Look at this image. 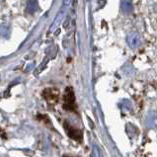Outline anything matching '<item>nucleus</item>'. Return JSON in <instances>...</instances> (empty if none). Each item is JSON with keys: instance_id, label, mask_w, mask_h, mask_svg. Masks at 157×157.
I'll use <instances>...</instances> for the list:
<instances>
[{"instance_id": "obj_1", "label": "nucleus", "mask_w": 157, "mask_h": 157, "mask_svg": "<svg viewBox=\"0 0 157 157\" xmlns=\"http://www.w3.org/2000/svg\"><path fill=\"white\" fill-rule=\"evenodd\" d=\"M63 109L68 112H76V102L73 89L71 87H67L65 89V92L63 94Z\"/></svg>"}, {"instance_id": "obj_2", "label": "nucleus", "mask_w": 157, "mask_h": 157, "mask_svg": "<svg viewBox=\"0 0 157 157\" xmlns=\"http://www.w3.org/2000/svg\"><path fill=\"white\" fill-rule=\"evenodd\" d=\"M43 97L50 105H56L59 101V91L56 88H46L43 91Z\"/></svg>"}, {"instance_id": "obj_3", "label": "nucleus", "mask_w": 157, "mask_h": 157, "mask_svg": "<svg viewBox=\"0 0 157 157\" xmlns=\"http://www.w3.org/2000/svg\"><path fill=\"white\" fill-rule=\"evenodd\" d=\"M63 127H64V129L67 133V136H68L70 138H72V140H74L76 141L82 140V132H80L79 129L75 128L74 127H72V125H70L67 123H64Z\"/></svg>"}, {"instance_id": "obj_4", "label": "nucleus", "mask_w": 157, "mask_h": 157, "mask_svg": "<svg viewBox=\"0 0 157 157\" xmlns=\"http://www.w3.org/2000/svg\"><path fill=\"white\" fill-rule=\"evenodd\" d=\"M141 38L140 35L138 33H132L128 37V43L129 44V47L132 48H136L140 44Z\"/></svg>"}, {"instance_id": "obj_5", "label": "nucleus", "mask_w": 157, "mask_h": 157, "mask_svg": "<svg viewBox=\"0 0 157 157\" xmlns=\"http://www.w3.org/2000/svg\"><path fill=\"white\" fill-rule=\"evenodd\" d=\"M133 9V5L132 0H122V10L125 13V14H128L131 13Z\"/></svg>"}, {"instance_id": "obj_6", "label": "nucleus", "mask_w": 157, "mask_h": 157, "mask_svg": "<svg viewBox=\"0 0 157 157\" xmlns=\"http://www.w3.org/2000/svg\"><path fill=\"white\" fill-rule=\"evenodd\" d=\"M2 2V0H0V3H1Z\"/></svg>"}]
</instances>
